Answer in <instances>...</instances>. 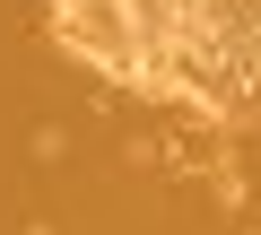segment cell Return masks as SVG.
<instances>
[{
	"label": "cell",
	"instance_id": "6da1fadb",
	"mask_svg": "<svg viewBox=\"0 0 261 235\" xmlns=\"http://www.w3.org/2000/svg\"><path fill=\"white\" fill-rule=\"evenodd\" d=\"M209 192H218V209H244V174H235V166H218V174H209Z\"/></svg>",
	"mask_w": 261,
	"mask_h": 235
},
{
	"label": "cell",
	"instance_id": "7a4b0ae2",
	"mask_svg": "<svg viewBox=\"0 0 261 235\" xmlns=\"http://www.w3.org/2000/svg\"><path fill=\"white\" fill-rule=\"evenodd\" d=\"M27 235H53V226H27Z\"/></svg>",
	"mask_w": 261,
	"mask_h": 235
}]
</instances>
